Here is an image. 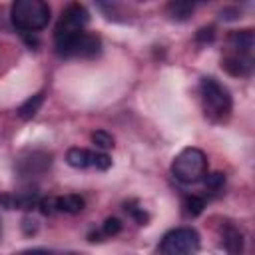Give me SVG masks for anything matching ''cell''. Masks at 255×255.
I'll list each match as a JSON object with an SVG mask.
<instances>
[{
	"label": "cell",
	"mask_w": 255,
	"mask_h": 255,
	"mask_svg": "<svg viewBox=\"0 0 255 255\" xmlns=\"http://www.w3.org/2000/svg\"><path fill=\"white\" fill-rule=\"evenodd\" d=\"M52 163V155L44 151H32L26 157L18 159V171L22 175H40L44 173Z\"/></svg>",
	"instance_id": "obj_9"
},
{
	"label": "cell",
	"mask_w": 255,
	"mask_h": 255,
	"mask_svg": "<svg viewBox=\"0 0 255 255\" xmlns=\"http://www.w3.org/2000/svg\"><path fill=\"white\" fill-rule=\"evenodd\" d=\"M199 42H211L213 38H215V28L213 26H205V28H201L199 32H197V36H195Z\"/></svg>",
	"instance_id": "obj_22"
},
{
	"label": "cell",
	"mask_w": 255,
	"mask_h": 255,
	"mask_svg": "<svg viewBox=\"0 0 255 255\" xmlns=\"http://www.w3.org/2000/svg\"><path fill=\"white\" fill-rule=\"evenodd\" d=\"M90 22V12L84 4L72 2L62 10V16L56 24L54 36H68V34H78L84 32V28Z\"/></svg>",
	"instance_id": "obj_6"
},
{
	"label": "cell",
	"mask_w": 255,
	"mask_h": 255,
	"mask_svg": "<svg viewBox=\"0 0 255 255\" xmlns=\"http://www.w3.org/2000/svg\"><path fill=\"white\" fill-rule=\"evenodd\" d=\"M38 207H40V211H42L44 215L56 213V197H40Z\"/></svg>",
	"instance_id": "obj_21"
},
{
	"label": "cell",
	"mask_w": 255,
	"mask_h": 255,
	"mask_svg": "<svg viewBox=\"0 0 255 255\" xmlns=\"http://www.w3.org/2000/svg\"><path fill=\"white\" fill-rule=\"evenodd\" d=\"M223 185H225V173H221V171L209 173V175L205 177V187H207L209 191H213V193L221 191V189H223Z\"/></svg>",
	"instance_id": "obj_19"
},
{
	"label": "cell",
	"mask_w": 255,
	"mask_h": 255,
	"mask_svg": "<svg viewBox=\"0 0 255 255\" xmlns=\"http://www.w3.org/2000/svg\"><path fill=\"white\" fill-rule=\"evenodd\" d=\"M195 10V4L191 2H171L167 4V16L171 20H177V22H183L187 20Z\"/></svg>",
	"instance_id": "obj_15"
},
{
	"label": "cell",
	"mask_w": 255,
	"mask_h": 255,
	"mask_svg": "<svg viewBox=\"0 0 255 255\" xmlns=\"http://www.w3.org/2000/svg\"><path fill=\"white\" fill-rule=\"evenodd\" d=\"M183 207H185V213H187V215L197 217V215L203 213V209H205V199H203L201 195H195V193L185 195V199H183Z\"/></svg>",
	"instance_id": "obj_16"
},
{
	"label": "cell",
	"mask_w": 255,
	"mask_h": 255,
	"mask_svg": "<svg viewBox=\"0 0 255 255\" xmlns=\"http://www.w3.org/2000/svg\"><path fill=\"white\" fill-rule=\"evenodd\" d=\"M50 6L42 0H16L10 6V20L16 30L22 34H34L48 26Z\"/></svg>",
	"instance_id": "obj_1"
},
{
	"label": "cell",
	"mask_w": 255,
	"mask_h": 255,
	"mask_svg": "<svg viewBox=\"0 0 255 255\" xmlns=\"http://www.w3.org/2000/svg\"><path fill=\"white\" fill-rule=\"evenodd\" d=\"M120 231H122V221L118 217H108L102 225V235H106V237H114Z\"/></svg>",
	"instance_id": "obj_20"
},
{
	"label": "cell",
	"mask_w": 255,
	"mask_h": 255,
	"mask_svg": "<svg viewBox=\"0 0 255 255\" xmlns=\"http://www.w3.org/2000/svg\"><path fill=\"white\" fill-rule=\"evenodd\" d=\"M42 104H44V94H42V92L30 96V98L18 108V118H20V120H32V118L38 114V110L42 108Z\"/></svg>",
	"instance_id": "obj_14"
},
{
	"label": "cell",
	"mask_w": 255,
	"mask_h": 255,
	"mask_svg": "<svg viewBox=\"0 0 255 255\" xmlns=\"http://www.w3.org/2000/svg\"><path fill=\"white\" fill-rule=\"evenodd\" d=\"M221 247L225 249L227 255H241L243 253V235H241V231L233 225H227L223 229Z\"/></svg>",
	"instance_id": "obj_12"
},
{
	"label": "cell",
	"mask_w": 255,
	"mask_h": 255,
	"mask_svg": "<svg viewBox=\"0 0 255 255\" xmlns=\"http://www.w3.org/2000/svg\"><path fill=\"white\" fill-rule=\"evenodd\" d=\"M86 207V199L82 195L76 193H68L62 197H56V211L60 213H68V215H76Z\"/></svg>",
	"instance_id": "obj_13"
},
{
	"label": "cell",
	"mask_w": 255,
	"mask_h": 255,
	"mask_svg": "<svg viewBox=\"0 0 255 255\" xmlns=\"http://www.w3.org/2000/svg\"><path fill=\"white\" fill-rule=\"evenodd\" d=\"M66 161L76 169L96 167L100 171H106L112 167V157L106 151H92L86 147H70L66 151Z\"/></svg>",
	"instance_id": "obj_7"
},
{
	"label": "cell",
	"mask_w": 255,
	"mask_h": 255,
	"mask_svg": "<svg viewBox=\"0 0 255 255\" xmlns=\"http://www.w3.org/2000/svg\"><path fill=\"white\" fill-rule=\"evenodd\" d=\"M0 235H2V219H0Z\"/></svg>",
	"instance_id": "obj_24"
},
{
	"label": "cell",
	"mask_w": 255,
	"mask_h": 255,
	"mask_svg": "<svg viewBox=\"0 0 255 255\" xmlns=\"http://www.w3.org/2000/svg\"><path fill=\"white\" fill-rule=\"evenodd\" d=\"M90 137H92V143H94L100 151H106V149L114 147V135H112V133H108L106 129H96Z\"/></svg>",
	"instance_id": "obj_17"
},
{
	"label": "cell",
	"mask_w": 255,
	"mask_h": 255,
	"mask_svg": "<svg viewBox=\"0 0 255 255\" xmlns=\"http://www.w3.org/2000/svg\"><path fill=\"white\" fill-rule=\"evenodd\" d=\"M56 52L62 58H96L102 52V38L92 32L54 36Z\"/></svg>",
	"instance_id": "obj_4"
},
{
	"label": "cell",
	"mask_w": 255,
	"mask_h": 255,
	"mask_svg": "<svg viewBox=\"0 0 255 255\" xmlns=\"http://www.w3.org/2000/svg\"><path fill=\"white\" fill-rule=\"evenodd\" d=\"M40 201L38 191H22V193H2L0 195V205L6 209H30L36 207Z\"/></svg>",
	"instance_id": "obj_11"
},
{
	"label": "cell",
	"mask_w": 255,
	"mask_h": 255,
	"mask_svg": "<svg viewBox=\"0 0 255 255\" xmlns=\"http://www.w3.org/2000/svg\"><path fill=\"white\" fill-rule=\"evenodd\" d=\"M255 46V34L251 28L245 30H233L227 36V52H237V54H253Z\"/></svg>",
	"instance_id": "obj_10"
},
{
	"label": "cell",
	"mask_w": 255,
	"mask_h": 255,
	"mask_svg": "<svg viewBox=\"0 0 255 255\" xmlns=\"http://www.w3.org/2000/svg\"><path fill=\"white\" fill-rule=\"evenodd\" d=\"M205 173H207V155L199 147H185L171 161V175L185 185L201 181Z\"/></svg>",
	"instance_id": "obj_3"
},
{
	"label": "cell",
	"mask_w": 255,
	"mask_h": 255,
	"mask_svg": "<svg viewBox=\"0 0 255 255\" xmlns=\"http://www.w3.org/2000/svg\"><path fill=\"white\" fill-rule=\"evenodd\" d=\"M253 66H255V60H253V54H237V52H227L223 58H221V68L231 74V76H237V78H245L253 72Z\"/></svg>",
	"instance_id": "obj_8"
},
{
	"label": "cell",
	"mask_w": 255,
	"mask_h": 255,
	"mask_svg": "<svg viewBox=\"0 0 255 255\" xmlns=\"http://www.w3.org/2000/svg\"><path fill=\"white\" fill-rule=\"evenodd\" d=\"M199 94H201L203 112L209 120L223 122L229 118V114L233 110V98H231V92L217 78H213V76L201 78Z\"/></svg>",
	"instance_id": "obj_2"
},
{
	"label": "cell",
	"mask_w": 255,
	"mask_h": 255,
	"mask_svg": "<svg viewBox=\"0 0 255 255\" xmlns=\"http://www.w3.org/2000/svg\"><path fill=\"white\" fill-rule=\"evenodd\" d=\"M24 255H48L44 249H30V251H24Z\"/></svg>",
	"instance_id": "obj_23"
},
{
	"label": "cell",
	"mask_w": 255,
	"mask_h": 255,
	"mask_svg": "<svg viewBox=\"0 0 255 255\" xmlns=\"http://www.w3.org/2000/svg\"><path fill=\"white\" fill-rule=\"evenodd\" d=\"M201 247V237L193 227L169 229L157 247L159 255H195Z\"/></svg>",
	"instance_id": "obj_5"
},
{
	"label": "cell",
	"mask_w": 255,
	"mask_h": 255,
	"mask_svg": "<svg viewBox=\"0 0 255 255\" xmlns=\"http://www.w3.org/2000/svg\"><path fill=\"white\" fill-rule=\"evenodd\" d=\"M124 209H126V213H129V217L135 219L137 225H147L149 215H147V211H145L143 207H139L135 201H128V203H124Z\"/></svg>",
	"instance_id": "obj_18"
}]
</instances>
